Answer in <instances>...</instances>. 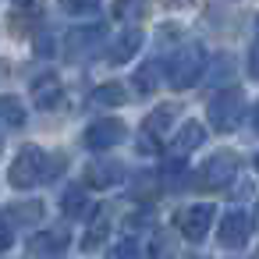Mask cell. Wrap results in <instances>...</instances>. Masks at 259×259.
I'll return each instance as SVG.
<instances>
[{
  "label": "cell",
  "mask_w": 259,
  "mask_h": 259,
  "mask_svg": "<svg viewBox=\"0 0 259 259\" xmlns=\"http://www.w3.org/2000/svg\"><path fill=\"white\" fill-rule=\"evenodd\" d=\"M54 178V167H50V156L39 149V146H22L18 156L11 160L8 167V181L15 188H36L39 181Z\"/></svg>",
  "instance_id": "cell-1"
},
{
  "label": "cell",
  "mask_w": 259,
  "mask_h": 259,
  "mask_svg": "<svg viewBox=\"0 0 259 259\" xmlns=\"http://www.w3.org/2000/svg\"><path fill=\"white\" fill-rule=\"evenodd\" d=\"M167 71H170V85L174 89H192L199 82V75L206 71V50L199 43H185L181 50H174Z\"/></svg>",
  "instance_id": "cell-2"
},
{
  "label": "cell",
  "mask_w": 259,
  "mask_h": 259,
  "mask_svg": "<svg viewBox=\"0 0 259 259\" xmlns=\"http://www.w3.org/2000/svg\"><path fill=\"white\" fill-rule=\"evenodd\" d=\"M241 114H245V96L238 89H224L209 100V124L217 132H234L241 124Z\"/></svg>",
  "instance_id": "cell-3"
},
{
  "label": "cell",
  "mask_w": 259,
  "mask_h": 259,
  "mask_svg": "<svg viewBox=\"0 0 259 259\" xmlns=\"http://www.w3.org/2000/svg\"><path fill=\"white\" fill-rule=\"evenodd\" d=\"M213 220H217L213 202H192V206L178 209V217H174L178 231H181L188 241H202V238H206V231L213 227Z\"/></svg>",
  "instance_id": "cell-4"
},
{
  "label": "cell",
  "mask_w": 259,
  "mask_h": 259,
  "mask_svg": "<svg viewBox=\"0 0 259 259\" xmlns=\"http://www.w3.org/2000/svg\"><path fill=\"white\" fill-rule=\"evenodd\" d=\"M100 43H103V25H78V29H71L64 36L61 50H64L68 61H85V57H93L100 50Z\"/></svg>",
  "instance_id": "cell-5"
},
{
  "label": "cell",
  "mask_w": 259,
  "mask_h": 259,
  "mask_svg": "<svg viewBox=\"0 0 259 259\" xmlns=\"http://www.w3.org/2000/svg\"><path fill=\"white\" fill-rule=\"evenodd\" d=\"M238 170H241V163L234 153H213L202 167V185L206 188H227L238 178Z\"/></svg>",
  "instance_id": "cell-6"
},
{
  "label": "cell",
  "mask_w": 259,
  "mask_h": 259,
  "mask_svg": "<svg viewBox=\"0 0 259 259\" xmlns=\"http://www.w3.org/2000/svg\"><path fill=\"white\" fill-rule=\"evenodd\" d=\"M124 139V124L117 117H100L85 128V146L93 153H103V149H114L117 142Z\"/></svg>",
  "instance_id": "cell-7"
},
{
  "label": "cell",
  "mask_w": 259,
  "mask_h": 259,
  "mask_svg": "<svg viewBox=\"0 0 259 259\" xmlns=\"http://www.w3.org/2000/svg\"><path fill=\"white\" fill-rule=\"evenodd\" d=\"M248 231H252V217L245 209H231L224 220H220V245L224 248H241L248 241Z\"/></svg>",
  "instance_id": "cell-8"
},
{
  "label": "cell",
  "mask_w": 259,
  "mask_h": 259,
  "mask_svg": "<svg viewBox=\"0 0 259 259\" xmlns=\"http://www.w3.org/2000/svg\"><path fill=\"white\" fill-rule=\"evenodd\" d=\"M68 241H71L68 227H50V231H36V234L29 238V252H32V255H43V259H57V255H64Z\"/></svg>",
  "instance_id": "cell-9"
},
{
  "label": "cell",
  "mask_w": 259,
  "mask_h": 259,
  "mask_svg": "<svg viewBox=\"0 0 259 259\" xmlns=\"http://www.w3.org/2000/svg\"><path fill=\"white\" fill-rule=\"evenodd\" d=\"M32 100H36V107L39 110H57L61 107V100H64V89H61V82H57V75H36L32 78Z\"/></svg>",
  "instance_id": "cell-10"
},
{
  "label": "cell",
  "mask_w": 259,
  "mask_h": 259,
  "mask_svg": "<svg viewBox=\"0 0 259 259\" xmlns=\"http://www.w3.org/2000/svg\"><path fill=\"white\" fill-rule=\"evenodd\" d=\"M121 178H124V167H121V163H114V160L89 163V170H85V181H89L93 188H114Z\"/></svg>",
  "instance_id": "cell-11"
},
{
  "label": "cell",
  "mask_w": 259,
  "mask_h": 259,
  "mask_svg": "<svg viewBox=\"0 0 259 259\" xmlns=\"http://www.w3.org/2000/svg\"><path fill=\"white\" fill-rule=\"evenodd\" d=\"M202 139H206V128H202L199 121H185V124L178 128V135H174V153H178V156H185V153L199 149V146H202Z\"/></svg>",
  "instance_id": "cell-12"
},
{
  "label": "cell",
  "mask_w": 259,
  "mask_h": 259,
  "mask_svg": "<svg viewBox=\"0 0 259 259\" xmlns=\"http://www.w3.org/2000/svg\"><path fill=\"white\" fill-rule=\"evenodd\" d=\"M142 47V32L139 29H124L117 39H114V47H110V64H124V61H132V54Z\"/></svg>",
  "instance_id": "cell-13"
},
{
  "label": "cell",
  "mask_w": 259,
  "mask_h": 259,
  "mask_svg": "<svg viewBox=\"0 0 259 259\" xmlns=\"http://www.w3.org/2000/svg\"><path fill=\"white\" fill-rule=\"evenodd\" d=\"M25 124V107L18 96H0V128H22Z\"/></svg>",
  "instance_id": "cell-14"
},
{
  "label": "cell",
  "mask_w": 259,
  "mask_h": 259,
  "mask_svg": "<svg viewBox=\"0 0 259 259\" xmlns=\"http://www.w3.org/2000/svg\"><path fill=\"white\" fill-rule=\"evenodd\" d=\"M85 206H89V195H85L78 185L64 188V195H61V209H64L68 217H82V213H85Z\"/></svg>",
  "instance_id": "cell-15"
},
{
  "label": "cell",
  "mask_w": 259,
  "mask_h": 259,
  "mask_svg": "<svg viewBox=\"0 0 259 259\" xmlns=\"http://www.w3.org/2000/svg\"><path fill=\"white\" fill-rule=\"evenodd\" d=\"M135 89L139 93H153L156 85H160V61H149V64H142L139 71H135Z\"/></svg>",
  "instance_id": "cell-16"
},
{
  "label": "cell",
  "mask_w": 259,
  "mask_h": 259,
  "mask_svg": "<svg viewBox=\"0 0 259 259\" xmlns=\"http://www.w3.org/2000/svg\"><path fill=\"white\" fill-rule=\"evenodd\" d=\"M93 103H96V107H121V103H124V89H121V82H107V85H100V89L93 93Z\"/></svg>",
  "instance_id": "cell-17"
},
{
  "label": "cell",
  "mask_w": 259,
  "mask_h": 259,
  "mask_svg": "<svg viewBox=\"0 0 259 259\" xmlns=\"http://www.w3.org/2000/svg\"><path fill=\"white\" fill-rule=\"evenodd\" d=\"M107 213H110V209L103 206V209L96 213V224H89V234L82 238V248H85V252H93V248H100V241L107 238Z\"/></svg>",
  "instance_id": "cell-18"
},
{
  "label": "cell",
  "mask_w": 259,
  "mask_h": 259,
  "mask_svg": "<svg viewBox=\"0 0 259 259\" xmlns=\"http://www.w3.org/2000/svg\"><path fill=\"white\" fill-rule=\"evenodd\" d=\"M146 8H149V0H114V11L121 22H142Z\"/></svg>",
  "instance_id": "cell-19"
},
{
  "label": "cell",
  "mask_w": 259,
  "mask_h": 259,
  "mask_svg": "<svg viewBox=\"0 0 259 259\" xmlns=\"http://www.w3.org/2000/svg\"><path fill=\"white\" fill-rule=\"evenodd\" d=\"M107 259H142V241L139 238H121L110 245Z\"/></svg>",
  "instance_id": "cell-20"
},
{
  "label": "cell",
  "mask_w": 259,
  "mask_h": 259,
  "mask_svg": "<svg viewBox=\"0 0 259 259\" xmlns=\"http://www.w3.org/2000/svg\"><path fill=\"white\" fill-rule=\"evenodd\" d=\"M170 121H174V107H167V103H163V107H156V110H153V117H146L142 132H149V135H156V139H160V132H163Z\"/></svg>",
  "instance_id": "cell-21"
},
{
  "label": "cell",
  "mask_w": 259,
  "mask_h": 259,
  "mask_svg": "<svg viewBox=\"0 0 259 259\" xmlns=\"http://www.w3.org/2000/svg\"><path fill=\"white\" fill-rule=\"evenodd\" d=\"M61 8L68 15H93L100 8V0H61Z\"/></svg>",
  "instance_id": "cell-22"
},
{
  "label": "cell",
  "mask_w": 259,
  "mask_h": 259,
  "mask_svg": "<svg viewBox=\"0 0 259 259\" xmlns=\"http://www.w3.org/2000/svg\"><path fill=\"white\" fill-rule=\"evenodd\" d=\"M139 153H142V156H146V153L156 156V153H160V139L149 135V132H142V139H139Z\"/></svg>",
  "instance_id": "cell-23"
},
{
  "label": "cell",
  "mask_w": 259,
  "mask_h": 259,
  "mask_svg": "<svg viewBox=\"0 0 259 259\" xmlns=\"http://www.w3.org/2000/svg\"><path fill=\"white\" fill-rule=\"evenodd\" d=\"M11 224H8V217H0V252H8L11 248Z\"/></svg>",
  "instance_id": "cell-24"
},
{
  "label": "cell",
  "mask_w": 259,
  "mask_h": 259,
  "mask_svg": "<svg viewBox=\"0 0 259 259\" xmlns=\"http://www.w3.org/2000/svg\"><path fill=\"white\" fill-rule=\"evenodd\" d=\"M163 4H170V8H185V4H192V0H163Z\"/></svg>",
  "instance_id": "cell-25"
},
{
  "label": "cell",
  "mask_w": 259,
  "mask_h": 259,
  "mask_svg": "<svg viewBox=\"0 0 259 259\" xmlns=\"http://www.w3.org/2000/svg\"><path fill=\"white\" fill-rule=\"evenodd\" d=\"M15 4H18V8H29V4H36V0H15Z\"/></svg>",
  "instance_id": "cell-26"
}]
</instances>
